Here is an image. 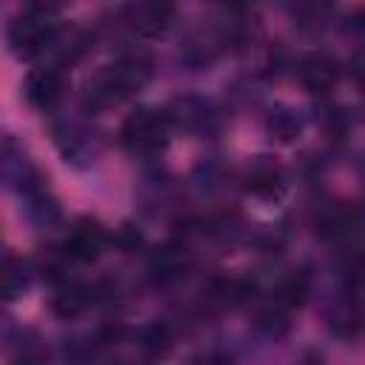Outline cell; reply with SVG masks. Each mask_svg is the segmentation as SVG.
<instances>
[{"mask_svg":"<svg viewBox=\"0 0 365 365\" xmlns=\"http://www.w3.org/2000/svg\"><path fill=\"white\" fill-rule=\"evenodd\" d=\"M265 125H268V131H271L279 143H291V140L302 131V120H299L297 111L288 108V106H277V108H271Z\"/></svg>","mask_w":365,"mask_h":365,"instance_id":"cell-11","label":"cell"},{"mask_svg":"<svg viewBox=\"0 0 365 365\" xmlns=\"http://www.w3.org/2000/svg\"><path fill=\"white\" fill-rule=\"evenodd\" d=\"M319 231L322 237H345L348 231L356 228V211L348 205H334L319 217Z\"/></svg>","mask_w":365,"mask_h":365,"instance_id":"cell-12","label":"cell"},{"mask_svg":"<svg viewBox=\"0 0 365 365\" xmlns=\"http://www.w3.org/2000/svg\"><path fill=\"white\" fill-rule=\"evenodd\" d=\"M29 285V274H26V265L23 259L17 257H6L3 259V294L6 299H17Z\"/></svg>","mask_w":365,"mask_h":365,"instance_id":"cell-14","label":"cell"},{"mask_svg":"<svg viewBox=\"0 0 365 365\" xmlns=\"http://www.w3.org/2000/svg\"><path fill=\"white\" fill-rule=\"evenodd\" d=\"M308 288H311V277L305 271H294L282 279L279 291H277V305H282L285 311L294 308V305H302V299L308 297Z\"/></svg>","mask_w":365,"mask_h":365,"instance_id":"cell-13","label":"cell"},{"mask_svg":"<svg viewBox=\"0 0 365 365\" xmlns=\"http://www.w3.org/2000/svg\"><path fill=\"white\" fill-rule=\"evenodd\" d=\"M299 80L311 94H325L339 80V66L328 54H311L299 66Z\"/></svg>","mask_w":365,"mask_h":365,"instance_id":"cell-6","label":"cell"},{"mask_svg":"<svg viewBox=\"0 0 365 365\" xmlns=\"http://www.w3.org/2000/svg\"><path fill=\"white\" fill-rule=\"evenodd\" d=\"M23 91H26V100L31 106L46 108L63 94V74L57 68H37V71H31L26 77V88Z\"/></svg>","mask_w":365,"mask_h":365,"instance_id":"cell-8","label":"cell"},{"mask_svg":"<svg viewBox=\"0 0 365 365\" xmlns=\"http://www.w3.org/2000/svg\"><path fill=\"white\" fill-rule=\"evenodd\" d=\"M242 185H245V191H251L259 200H277L285 191V171L279 168V163L262 157L245 168Z\"/></svg>","mask_w":365,"mask_h":365,"instance_id":"cell-3","label":"cell"},{"mask_svg":"<svg viewBox=\"0 0 365 365\" xmlns=\"http://www.w3.org/2000/svg\"><path fill=\"white\" fill-rule=\"evenodd\" d=\"M171 17H174V6H168V3H143V6L131 9V26L143 37L163 34L168 29Z\"/></svg>","mask_w":365,"mask_h":365,"instance_id":"cell-9","label":"cell"},{"mask_svg":"<svg viewBox=\"0 0 365 365\" xmlns=\"http://www.w3.org/2000/svg\"><path fill=\"white\" fill-rule=\"evenodd\" d=\"M168 348H171V331H168V325H151V328H145V334H143V351L148 354V356H163V354H168Z\"/></svg>","mask_w":365,"mask_h":365,"instance_id":"cell-15","label":"cell"},{"mask_svg":"<svg viewBox=\"0 0 365 365\" xmlns=\"http://www.w3.org/2000/svg\"><path fill=\"white\" fill-rule=\"evenodd\" d=\"M351 68H354V77L365 86V54H359V57L354 60V66H351Z\"/></svg>","mask_w":365,"mask_h":365,"instance_id":"cell-18","label":"cell"},{"mask_svg":"<svg viewBox=\"0 0 365 365\" xmlns=\"http://www.w3.org/2000/svg\"><path fill=\"white\" fill-rule=\"evenodd\" d=\"M54 34H57V6L51 3L26 6L9 26V43L17 57L40 54L54 40Z\"/></svg>","mask_w":365,"mask_h":365,"instance_id":"cell-1","label":"cell"},{"mask_svg":"<svg viewBox=\"0 0 365 365\" xmlns=\"http://www.w3.org/2000/svg\"><path fill=\"white\" fill-rule=\"evenodd\" d=\"M91 299H94V291H91L88 285L71 282V285H66V288L54 297V311H57L60 317H77V314H83V311L91 305Z\"/></svg>","mask_w":365,"mask_h":365,"instance_id":"cell-10","label":"cell"},{"mask_svg":"<svg viewBox=\"0 0 365 365\" xmlns=\"http://www.w3.org/2000/svg\"><path fill=\"white\" fill-rule=\"evenodd\" d=\"M197 365H231L225 356H220V354H208V356H202Z\"/></svg>","mask_w":365,"mask_h":365,"instance_id":"cell-19","label":"cell"},{"mask_svg":"<svg viewBox=\"0 0 365 365\" xmlns=\"http://www.w3.org/2000/svg\"><path fill=\"white\" fill-rule=\"evenodd\" d=\"M103 242H106V231L97 222L83 220V222L74 225V231L63 242V257L71 259V262H88V259H94L100 254Z\"/></svg>","mask_w":365,"mask_h":365,"instance_id":"cell-4","label":"cell"},{"mask_svg":"<svg viewBox=\"0 0 365 365\" xmlns=\"http://www.w3.org/2000/svg\"><path fill=\"white\" fill-rule=\"evenodd\" d=\"M151 68H154V63H151V57H148L145 51H128V54H123V57L108 68V74L123 86L125 94H131V91H137L140 86L148 83Z\"/></svg>","mask_w":365,"mask_h":365,"instance_id":"cell-5","label":"cell"},{"mask_svg":"<svg viewBox=\"0 0 365 365\" xmlns=\"http://www.w3.org/2000/svg\"><path fill=\"white\" fill-rule=\"evenodd\" d=\"M362 328H365V319L356 311H342L339 317H334V331L342 336H356Z\"/></svg>","mask_w":365,"mask_h":365,"instance_id":"cell-16","label":"cell"},{"mask_svg":"<svg viewBox=\"0 0 365 365\" xmlns=\"http://www.w3.org/2000/svg\"><path fill=\"white\" fill-rule=\"evenodd\" d=\"M117 242H120L123 248H137V245H140V231H134L131 225H123L120 234H117Z\"/></svg>","mask_w":365,"mask_h":365,"instance_id":"cell-17","label":"cell"},{"mask_svg":"<svg viewBox=\"0 0 365 365\" xmlns=\"http://www.w3.org/2000/svg\"><path fill=\"white\" fill-rule=\"evenodd\" d=\"M191 265V254L185 251V245L180 242H168L163 248H157L151 254V274L160 279V282H174L180 279Z\"/></svg>","mask_w":365,"mask_h":365,"instance_id":"cell-7","label":"cell"},{"mask_svg":"<svg viewBox=\"0 0 365 365\" xmlns=\"http://www.w3.org/2000/svg\"><path fill=\"white\" fill-rule=\"evenodd\" d=\"M174 125V117L168 111H154V108H140L134 114L125 117L123 128H120V140L125 148L148 154L165 145L168 131Z\"/></svg>","mask_w":365,"mask_h":365,"instance_id":"cell-2","label":"cell"}]
</instances>
